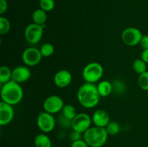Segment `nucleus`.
Listing matches in <instances>:
<instances>
[{
    "label": "nucleus",
    "mask_w": 148,
    "mask_h": 147,
    "mask_svg": "<svg viewBox=\"0 0 148 147\" xmlns=\"http://www.w3.org/2000/svg\"><path fill=\"white\" fill-rule=\"evenodd\" d=\"M77 98L81 106L87 109H91L98 105L101 96L95 84L85 82L78 89Z\"/></svg>",
    "instance_id": "1"
},
{
    "label": "nucleus",
    "mask_w": 148,
    "mask_h": 147,
    "mask_svg": "<svg viewBox=\"0 0 148 147\" xmlns=\"http://www.w3.org/2000/svg\"><path fill=\"white\" fill-rule=\"evenodd\" d=\"M0 94L1 101L14 106L21 102L24 92L20 84L11 80L1 85Z\"/></svg>",
    "instance_id": "2"
},
{
    "label": "nucleus",
    "mask_w": 148,
    "mask_h": 147,
    "mask_svg": "<svg viewBox=\"0 0 148 147\" xmlns=\"http://www.w3.org/2000/svg\"><path fill=\"white\" fill-rule=\"evenodd\" d=\"M108 135L106 128L93 125L84 133L82 138L90 147H103L106 144Z\"/></svg>",
    "instance_id": "3"
},
{
    "label": "nucleus",
    "mask_w": 148,
    "mask_h": 147,
    "mask_svg": "<svg viewBox=\"0 0 148 147\" xmlns=\"http://www.w3.org/2000/svg\"><path fill=\"white\" fill-rule=\"evenodd\" d=\"M104 74V69L98 62H90L88 63L82 72L84 81L87 83L95 84L101 81Z\"/></svg>",
    "instance_id": "4"
},
{
    "label": "nucleus",
    "mask_w": 148,
    "mask_h": 147,
    "mask_svg": "<svg viewBox=\"0 0 148 147\" xmlns=\"http://www.w3.org/2000/svg\"><path fill=\"white\" fill-rule=\"evenodd\" d=\"M36 123L38 129L44 133H49L53 131L56 126V120L52 114L45 111L38 114L36 120Z\"/></svg>",
    "instance_id": "5"
},
{
    "label": "nucleus",
    "mask_w": 148,
    "mask_h": 147,
    "mask_svg": "<svg viewBox=\"0 0 148 147\" xmlns=\"http://www.w3.org/2000/svg\"><path fill=\"white\" fill-rule=\"evenodd\" d=\"M25 37L30 44L35 45L40 41L43 35V26L33 22L27 24L25 29Z\"/></svg>",
    "instance_id": "6"
},
{
    "label": "nucleus",
    "mask_w": 148,
    "mask_h": 147,
    "mask_svg": "<svg viewBox=\"0 0 148 147\" xmlns=\"http://www.w3.org/2000/svg\"><path fill=\"white\" fill-rule=\"evenodd\" d=\"M92 123V117L85 112H79L72 120V131H77L83 134L87 130L89 129Z\"/></svg>",
    "instance_id": "7"
},
{
    "label": "nucleus",
    "mask_w": 148,
    "mask_h": 147,
    "mask_svg": "<svg viewBox=\"0 0 148 147\" xmlns=\"http://www.w3.org/2000/svg\"><path fill=\"white\" fill-rule=\"evenodd\" d=\"M64 105V102L60 96L56 95H50L43 101V111L52 115L56 114L59 112H62Z\"/></svg>",
    "instance_id": "8"
},
{
    "label": "nucleus",
    "mask_w": 148,
    "mask_h": 147,
    "mask_svg": "<svg viewBox=\"0 0 148 147\" xmlns=\"http://www.w3.org/2000/svg\"><path fill=\"white\" fill-rule=\"evenodd\" d=\"M143 35L141 30L134 27L124 29L121 33V40L128 46H136L140 44Z\"/></svg>",
    "instance_id": "9"
},
{
    "label": "nucleus",
    "mask_w": 148,
    "mask_h": 147,
    "mask_svg": "<svg viewBox=\"0 0 148 147\" xmlns=\"http://www.w3.org/2000/svg\"><path fill=\"white\" fill-rule=\"evenodd\" d=\"M43 58L40 49L35 47H29L25 49L22 54V61L28 67L37 66Z\"/></svg>",
    "instance_id": "10"
},
{
    "label": "nucleus",
    "mask_w": 148,
    "mask_h": 147,
    "mask_svg": "<svg viewBox=\"0 0 148 147\" xmlns=\"http://www.w3.org/2000/svg\"><path fill=\"white\" fill-rule=\"evenodd\" d=\"M14 117L13 106L1 101L0 102V125L4 126L10 124Z\"/></svg>",
    "instance_id": "11"
},
{
    "label": "nucleus",
    "mask_w": 148,
    "mask_h": 147,
    "mask_svg": "<svg viewBox=\"0 0 148 147\" xmlns=\"http://www.w3.org/2000/svg\"><path fill=\"white\" fill-rule=\"evenodd\" d=\"M31 76V72L30 69L27 66H18L12 69V80L14 81L18 84L26 82L30 79Z\"/></svg>",
    "instance_id": "12"
},
{
    "label": "nucleus",
    "mask_w": 148,
    "mask_h": 147,
    "mask_svg": "<svg viewBox=\"0 0 148 147\" xmlns=\"http://www.w3.org/2000/svg\"><path fill=\"white\" fill-rule=\"evenodd\" d=\"M72 81V74L66 69H61L58 71L53 76V83L59 88L67 87L70 85Z\"/></svg>",
    "instance_id": "13"
},
{
    "label": "nucleus",
    "mask_w": 148,
    "mask_h": 147,
    "mask_svg": "<svg viewBox=\"0 0 148 147\" xmlns=\"http://www.w3.org/2000/svg\"><path fill=\"white\" fill-rule=\"evenodd\" d=\"M92 121L95 126L106 128L111 122V117L106 110L103 109H98L92 114Z\"/></svg>",
    "instance_id": "14"
},
{
    "label": "nucleus",
    "mask_w": 148,
    "mask_h": 147,
    "mask_svg": "<svg viewBox=\"0 0 148 147\" xmlns=\"http://www.w3.org/2000/svg\"><path fill=\"white\" fill-rule=\"evenodd\" d=\"M96 86L101 97H106L113 92L112 83L108 80L100 81Z\"/></svg>",
    "instance_id": "15"
},
{
    "label": "nucleus",
    "mask_w": 148,
    "mask_h": 147,
    "mask_svg": "<svg viewBox=\"0 0 148 147\" xmlns=\"http://www.w3.org/2000/svg\"><path fill=\"white\" fill-rule=\"evenodd\" d=\"M34 145L36 147H51L52 146V142L47 133H41L35 137Z\"/></svg>",
    "instance_id": "16"
},
{
    "label": "nucleus",
    "mask_w": 148,
    "mask_h": 147,
    "mask_svg": "<svg viewBox=\"0 0 148 147\" xmlns=\"http://www.w3.org/2000/svg\"><path fill=\"white\" fill-rule=\"evenodd\" d=\"M32 20L36 24L43 26L47 20V12L40 8L37 9L32 14Z\"/></svg>",
    "instance_id": "17"
},
{
    "label": "nucleus",
    "mask_w": 148,
    "mask_h": 147,
    "mask_svg": "<svg viewBox=\"0 0 148 147\" xmlns=\"http://www.w3.org/2000/svg\"><path fill=\"white\" fill-rule=\"evenodd\" d=\"M12 73V70L9 66H1L0 67V84H4L11 81Z\"/></svg>",
    "instance_id": "18"
},
{
    "label": "nucleus",
    "mask_w": 148,
    "mask_h": 147,
    "mask_svg": "<svg viewBox=\"0 0 148 147\" xmlns=\"http://www.w3.org/2000/svg\"><path fill=\"white\" fill-rule=\"evenodd\" d=\"M62 114L67 119L72 120L75 116L77 114V110L74 105H70V104H66L64 105L63 109L62 110Z\"/></svg>",
    "instance_id": "19"
},
{
    "label": "nucleus",
    "mask_w": 148,
    "mask_h": 147,
    "mask_svg": "<svg viewBox=\"0 0 148 147\" xmlns=\"http://www.w3.org/2000/svg\"><path fill=\"white\" fill-rule=\"evenodd\" d=\"M132 69L135 73L140 75L147 71V63L141 58L135 59L132 63Z\"/></svg>",
    "instance_id": "20"
},
{
    "label": "nucleus",
    "mask_w": 148,
    "mask_h": 147,
    "mask_svg": "<svg viewBox=\"0 0 148 147\" xmlns=\"http://www.w3.org/2000/svg\"><path fill=\"white\" fill-rule=\"evenodd\" d=\"M54 46L50 43H43L40 46V51L41 53L42 56L45 58H49L54 53Z\"/></svg>",
    "instance_id": "21"
},
{
    "label": "nucleus",
    "mask_w": 148,
    "mask_h": 147,
    "mask_svg": "<svg viewBox=\"0 0 148 147\" xmlns=\"http://www.w3.org/2000/svg\"><path fill=\"white\" fill-rule=\"evenodd\" d=\"M111 83H112L113 92L114 93L117 94V95H121L125 92L126 84L123 81L120 80V79H116Z\"/></svg>",
    "instance_id": "22"
},
{
    "label": "nucleus",
    "mask_w": 148,
    "mask_h": 147,
    "mask_svg": "<svg viewBox=\"0 0 148 147\" xmlns=\"http://www.w3.org/2000/svg\"><path fill=\"white\" fill-rule=\"evenodd\" d=\"M11 29V23L6 17H0V34L1 35L7 34Z\"/></svg>",
    "instance_id": "23"
},
{
    "label": "nucleus",
    "mask_w": 148,
    "mask_h": 147,
    "mask_svg": "<svg viewBox=\"0 0 148 147\" xmlns=\"http://www.w3.org/2000/svg\"><path fill=\"white\" fill-rule=\"evenodd\" d=\"M107 132H108V135H115L119 133L121 127H120L119 123L116 121H111L108 124L106 127Z\"/></svg>",
    "instance_id": "24"
},
{
    "label": "nucleus",
    "mask_w": 148,
    "mask_h": 147,
    "mask_svg": "<svg viewBox=\"0 0 148 147\" xmlns=\"http://www.w3.org/2000/svg\"><path fill=\"white\" fill-rule=\"evenodd\" d=\"M39 6L41 10L49 12L54 9L55 1L54 0H39Z\"/></svg>",
    "instance_id": "25"
},
{
    "label": "nucleus",
    "mask_w": 148,
    "mask_h": 147,
    "mask_svg": "<svg viewBox=\"0 0 148 147\" xmlns=\"http://www.w3.org/2000/svg\"><path fill=\"white\" fill-rule=\"evenodd\" d=\"M139 86L143 90L148 91V71L144 72L139 75L138 77Z\"/></svg>",
    "instance_id": "26"
},
{
    "label": "nucleus",
    "mask_w": 148,
    "mask_h": 147,
    "mask_svg": "<svg viewBox=\"0 0 148 147\" xmlns=\"http://www.w3.org/2000/svg\"><path fill=\"white\" fill-rule=\"evenodd\" d=\"M59 122L61 126L64 127L65 128H69L72 125V120L65 118L62 114L59 117Z\"/></svg>",
    "instance_id": "27"
},
{
    "label": "nucleus",
    "mask_w": 148,
    "mask_h": 147,
    "mask_svg": "<svg viewBox=\"0 0 148 147\" xmlns=\"http://www.w3.org/2000/svg\"><path fill=\"white\" fill-rule=\"evenodd\" d=\"M70 147H90L83 138L77 141H72Z\"/></svg>",
    "instance_id": "28"
},
{
    "label": "nucleus",
    "mask_w": 148,
    "mask_h": 147,
    "mask_svg": "<svg viewBox=\"0 0 148 147\" xmlns=\"http://www.w3.org/2000/svg\"><path fill=\"white\" fill-rule=\"evenodd\" d=\"M8 3L7 0H0V14H3L7 11Z\"/></svg>",
    "instance_id": "29"
},
{
    "label": "nucleus",
    "mask_w": 148,
    "mask_h": 147,
    "mask_svg": "<svg viewBox=\"0 0 148 147\" xmlns=\"http://www.w3.org/2000/svg\"><path fill=\"white\" fill-rule=\"evenodd\" d=\"M82 135H83L82 133H80L79 132H77V131H72V132L70 133V139L72 140V141H77V140L82 139Z\"/></svg>",
    "instance_id": "30"
},
{
    "label": "nucleus",
    "mask_w": 148,
    "mask_h": 147,
    "mask_svg": "<svg viewBox=\"0 0 148 147\" xmlns=\"http://www.w3.org/2000/svg\"><path fill=\"white\" fill-rule=\"evenodd\" d=\"M140 45L143 50L148 48V35H145L143 36L141 40H140Z\"/></svg>",
    "instance_id": "31"
},
{
    "label": "nucleus",
    "mask_w": 148,
    "mask_h": 147,
    "mask_svg": "<svg viewBox=\"0 0 148 147\" xmlns=\"http://www.w3.org/2000/svg\"><path fill=\"white\" fill-rule=\"evenodd\" d=\"M141 59L146 63H148V48L145 49V50H143V52L141 53Z\"/></svg>",
    "instance_id": "32"
},
{
    "label": "nucleus",
    "mask_w": 148,
    "mask_h": 147,
    "mask_svg": "<svg viewBox=\"0 0 148 147\" xmlns=\"http://www.w3.org/2000/svg\"><path fill=\"white\" fill-rule=\"evenodd\" d=\"M51 147H57V146H51Z\"/></svg>",
    "instance_id": "33"
},
{
    "label": "nucleus",
    "mask_w": 148,
    "mask_h": 147,
    "mask_svg": "<svg viewBox=\"0 0 148 147\" xmlns=\"http://www.w3.org/2000/svg\"><path fill=\"white\" fill-rule=\"evenodd\" d=\"M147 1H148V0H147Z\"/></svg>",
    "instance_id": "34"
}]
</instances>
